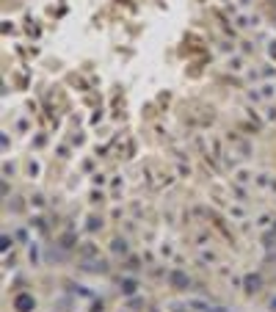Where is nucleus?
I'll use <instances>...</instances> for the list:
<instances>
[{
	"mask_svg": "<svg viewBox=\"0 0 276 312\" xmlns=\"http://www.w3.org/2000/svg\"><path fill=\"white\" fill-rule=\"evenodd\" d=\"M80 260H83V268L91 271V274H105V271H108V263L99 257V251L94 249V246H83V249H80Z\"/></svg>",
	"mask_w": 276,
	"mask_h": 312,
	"instance_id": "f257e3e1",
	"label": "nucleus"
},
{
	"mask_svg": "<svg viewBox=\"0 0 276 312\" xmlns=\"http://www.w3.org/2000/svg\"><path fill=\"white\" fill-rule=\"evenodd\" d=\"M14 309H17V312H31V309H36V298L28 296V293H20V296L14 298Z\"/></svg>",
	"mask_w": 276,
	"mask_h": 312,
	"instance_id": "f03ea898",
	"label": "nucleus"
},
{
	"mask_svg": "<svg viewBox=\"0 0 276 312\" xmlns=\"http://www.w3.org/2000/svg\"><path fill=\"white\" fill-rule=\"evenodd\" d=\"M169 285L177 287V290H185V287L191 285V279H188V274H183V271H172V274H169Z\"/></svg>",
	"mask_w": 276,
	"mask_h": 312,
	"instance_id": "7ed1b4c3",
	"label": "nucleus"
},
{
	"mask_svg": "<svg viewBox=\"0 0 276 312\" xmlns=\"http://www.w3.org/2000/svg\"><path fill=\"white\" fill-rule=\"evenodd\" d=\"M262 290V276L260 274H249L246 276V293H257Z\"/></svg>",
	"mask_w": 276,
	"mask_h": 312,
	"instance_id": "20e7f679",
	"label": "nucleus"
},
{
	"mask_svg": "<svg viewBox=\"0 0 276 312\" xmlns=\"http://www.w3.org/2000/svg\"><path fill=\"white\" fill-rule=\"evenodd\" d=\"M122 293H125V296H133V293H136V282L125 279V282H122Z\"/></svg>",
	"mask_w": 276,
	"mask_h": 312,
	"instance_id": "39448f33",
	"label": "nucleus"
},
{
	"mask_svg": "<svg viewBox=\"0 0 276 312\" xmlns=\"http://www.w3.org/2000/svg\"><path fill=\"white\" fill-rule=\"evenodd\" d=\"M111 249H114L116 254H127V243H125V240H119V238L114 240V246H111Z\"/></svg>",
	"mask_w": 276,
	"mask_h": 312,
	"instance_id": "423d86ee",
	"label": "nucleus"
},
{
	"mask_svg": "<svg viewBox=\"0 0 276 312\" xmlns=\"http://www.w3.org/2000/svg\"><path fill=\"white\" fill-rule=\"evenodd\" d=\"M271 56H276V42L271 44Z\"/></svg>",
	"mask_w": 276,
	"mask_h": 312,
	"instance_id": "0eeeda50",
	"label": "nucleus"
},
{
	"mask_svg": "<svg viewBox=\"0 0 276 312\" xmlns=\"http://www.w3.org/2000/svg\"><path fill=\"white\" fill-rule=\"evenodd\" d=\"M271 307H273V312H276V298H273V304H271Z\"/></svg>",
	"mask_w": 276,
	"mask_h": 312,
	"instance_id": "6e6552de",
	"label": "nucleus"
},
{
	"mask_svg": "<svg viewBox=\"0 0 276 312\" xmlns=\"http://www.w3.org/2000/svg\"><path fill=\"white\" fill-rule=\"evenodd\" d=\"M273 232H276V224H273Z\"/></svg>",
	"mask_w": 276,
	"mask_h": 312,
	"instance_id": "1a4fd4ad",
	"label": "nucleus"
}]
</instances>
